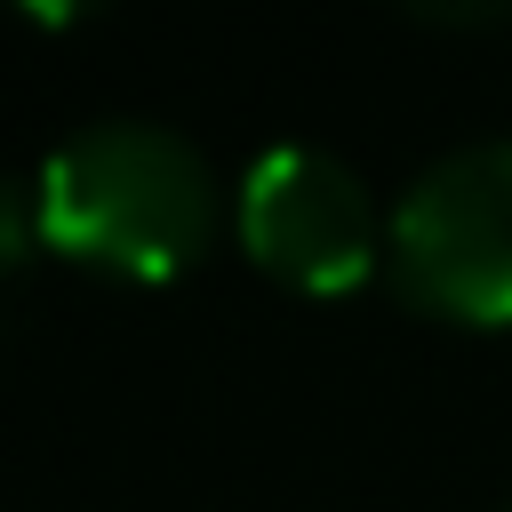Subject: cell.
<instances>
[{"instance_id":"obj_1","label":"cell","mask_w":512,"mask_h":512,"mask_svg":"<svg viewBox=\"0 0 512 512\" xmlns=\"http://www.w3.org/2000/svg\"><path fill=\"white\" fill-rule=\"evenodd\" d=\"M48 248L112 280H176L224 224L216 168L160 120H96L40 160Z\"/></svg>"},{"instance_id":"obj_2","label":"cell","mask_w":512,"mask_h":512,"mask_svg":"<svg viewBox=\"0 0 512 512\" xmlns=\"http://www.w3.org/2000/svg\"><path fill=\"white\" fill-rule=\"evenodd\" d=\"M384 272L416 312L464 328L512 320V136L456 144L400 192Z\"/></svg>"},{"instance_id":"obj_3","label":"cell","mask_w":512,"mask_h":512,"mask_svg":"<svg viewBox=\"0 0 512 512\" xmlns=\"http://www.w3.org/2000/svg\"><path fill=\"white\" fill-rule=\"evenodd\" d=\"M232 224H240V248L304 296L360 288L384 264V232H392L376 216V192L360 184V168L336 160L328 144L256 152L232 192Z\"/></svg>"},{"instance_id":"obj_4","label":"cell","mask_w":512,"mask_h":512,"mask_svg":"<svg viewBox=\"0 0 512 512\" xmlns=\"http://www.w3.org/2000/svg\"><path fill=\"white\" fill-rule=\"evenodd\" d=\"M48 248V216H40V176H0V272H16L24 256Z\"/></svg>"}]
</instances>
